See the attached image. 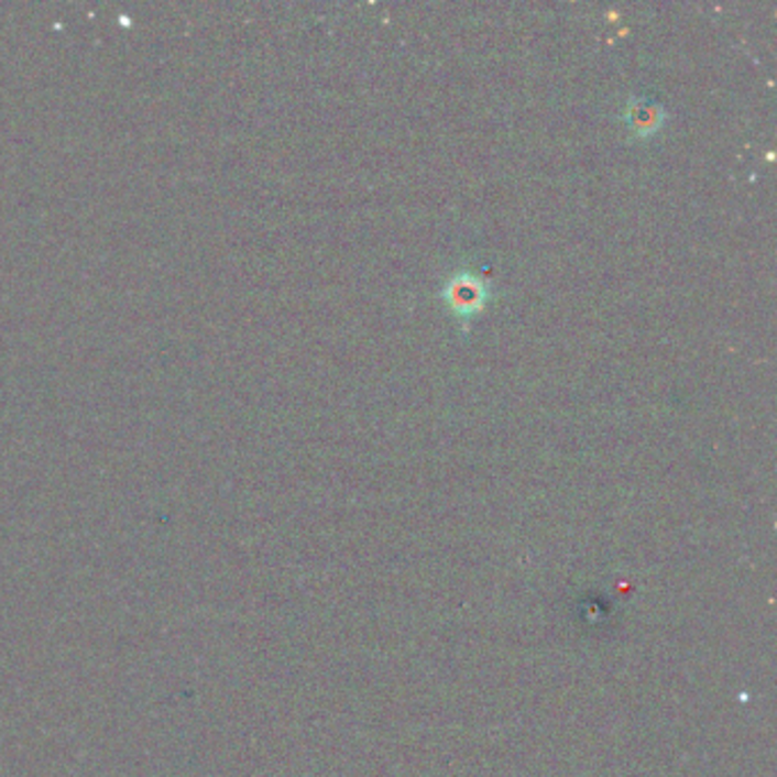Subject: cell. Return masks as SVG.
Instances as JSON below:
<instances>
[{"label":"cell","mask_w":777,"mask_h":777,"mask_svg":"<svg viewBox=\"0 0 777 777\" xmlns=\"http://www.w3.org/2000/svg\"><path fill=\"white\" fill-rule=\"evenodd\" d=\"M666 117V108L650 96H630L625 110L621 112V119L627 123L634 142L653 140L661 131Z\"/></svg>","instance_id":"2"},{"label":"cell","mask_w":777,"mask_h":777,"mask_svg":"<svg viewBox=\"0 0 777 777\" xmlns=\"http://www.w3.org/2000/svg\"><path fill=\"white\" fill-rule=\"evenodd\" d=\"M438 297L445 308L457 317L461 333L468 336L472 319L495 299V287L493 281L477 274L474 270L461 267L442 281Z\"/></svg>","instance_id":"1"}]
</instances>
